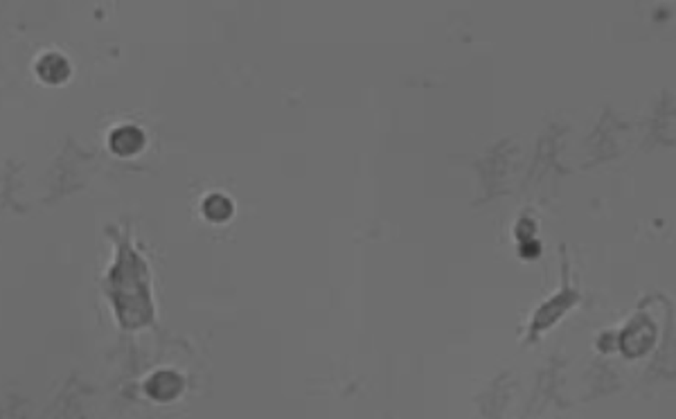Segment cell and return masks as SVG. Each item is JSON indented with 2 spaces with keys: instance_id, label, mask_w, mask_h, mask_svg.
<instances>
[{
  "instance_id": "obj_4",
  "label": "cell",
  "mask_w": 676,
  "mask_h": 419,
  "mask_svg": "<svg viewBox=\"0 0 676 419\" xmlns=\"http://www.w3.org/2000/svg\"><path fill=\"white\" fill-rule=\"evenodd\" d=\"M203 212H206V217L212 219V221H226L230 217V212H233V206H230V201L226 197H219V194H215V197H210L206 199V206H203Z\"/></svg>"
},
{
  "instance_id": "obj_1",
  "label": "cell",
  "mask_w": 676,
  "mask_h": 419,
  "mask_svg": "<svg viewBox=\"0 0 676 419\" xmlns=\"http://www.w3.org/2000/svg\"><path fill=\"white\" fill-rule=\"evenodd\" d=\"M142 145H145V135L135 126H122L110 135V149L119 156H131L135 151H140Z\"/></svg>"
},
{
  "instance_id": "obj_2",
  "label": "cell",
  "mask_w": 676,
  "mask_h": 419,
  "mask_svg": "<svg viewBox=\"0 0 676 419\" xmlns=\"http://www.w3.org/2000/svg\"><path fill=\"white\" fill-rule=\"evenodd\" d=\"M36 70H39L43 81H50V83L66 81L68 74H70L68 61L63 57H59V54H45V57L39 61V66H36Z\"/></svg>"
},
{
  "instance_id": "obj_3",
  "label": "cell",
  "mask_w": 676,
  "mask_h": 419,
  "mask_svg": "<svg viewBox=\"0 0 676 419\" xmlns=\"http://www.w3.org/2000/svg\"><path fill=\"white\" fill-rule=\"evenodd\" d=\"M147 390H149V395L156 399H170V397L179 395L181 379L176 375H170V372H160V375H156L149 384H147Z\"/></svg>"
}]
</instances>
